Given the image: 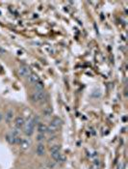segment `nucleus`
Instances as JSON below:
<instances>
[{
    "label": "nucleus",
    "mask_w": 128,
    "mask_h": 169,
    "mask_svg": "<svg viewBox=\"0 0 128 169\" xmlns=\"http://www.w3.org/2000/svg\"><path fill=\"white\" fill-rule=\"evenodd\" d=\"M46 96V94L45 93V91H34V92L30 95V99L33 103H40L42 101V99Z\"/></svg>",
    "instance_id": "1"
},
{
    "label": "nucleus",
    "mask_w": 128,
    "mask_h": 169,
    "mask_svg": "<svg viewBox=\"0 0 128 169\" xmlns=\"http://www.w3.org/2000/svg\"><path fill=\"white\" fill-rule=\"evenodd\" d=\"M34 130H35V124H34L33 118H30L24 125V133L27 136H31L34 133Z\"/></svg>",
    "instance_id": "2"
},
{
    "label": "nucleus",
    "mask_w": 128,
    "mask_h": 169,
    "mask_svg": "<svg viewBox=\"0 0 128 169\" xmlns=\"http://www.w3.org/2000/svg\"><path fill=\"white\" fill-rule=\"evenodd\" d=\"M18 73L20 76H28L29 74H31L32 72H31V69L26 66V65H21L19 68H18Z\"/></svg>",
    "instance_id": "3"
},
{
    "label": "nucleus",
    "mask_w": 128,
    "mask_h": 169,
    "mask_svg": "<svg viewBox=\"0 0 128 169\" xmlns=\"http://www.w3.org/2000/svg\"><path fill=\"white\" fill-rule=\"evenodd\" d=\"M13 116H15V115H13V109H8L5 112V115L3 116V118L5 119V122L7 124H10L13 121Z\"/></svg>",
    "instance_id": "4"
},
{
    "label": "nucleus",
    "mask_w": 128,
    "mask_h": 169,
    "mask_svg": "<svg viewBox=\"0 0 128 169\" xmlns=\"http://www.w3.org/2000/svg\"><path fill=\"white\" fill-rule=\"evenodd\" d=\"M25 119L23 118L22 116H18V117H16V120H15V126L16 128H21L24 127V125H25Z\"/></svg>",
    "instance_id": "5"
},
{
    "label": "nucleus",
    "mask_w": 128,
    "mask_h": 169,
    "mask_svg": "<svg viewBox=\"0 0 128 169\" xmlns=\"http://www.w3.org/2000/svg\"><path fill=\"white\" fill-rule=\"evenodd\" d=\"M36 154L38 155L39 157H42V155L45 154V147L42 143H39L38 145H37Z\"/></svg>",
    "instance_id": "6"
},
{
    "label": "nucleus",
    "mask_w": 128,
    "mask_h": 169,
    "mask_svg": "<svg viewBox=\"0 0 128 169\" xmlns=\"http://www.w3.org/2000/svg\"><path fill=\"white\" fill-rule=\"evenodd\" d=\"M27 79H28V82H29V83L35 84L36 82H38V81L40 80V77H39L38 74L32 73L31 74H29V76H27Z\"/></svg>",
    "instance_id": "7"
},
{
    "label": "nucleus",
    "mask_w": 128,
    "mask_h": 169,
    "mask_svg": "<svg viewBox=\"0 0 128 169\" xmlns=\"http://www.w3.org/2000/svg\"><path fill=\"white\" fill-rule=\"evenodd\" d=\"M16 137L18 136H13V135L11 133H7L6 134V141L8 142L9 144H11V145H13V144H16Z\"/></svg>",
    "instance_id": "8"
},
{
    "label": "nucleus",
    "mask_w": 128,
    "mask_h": 169,
    "mask_svg": "<svg viewBox=\"0 0 128 169\" xmlns=\"http://www.w3.org/2000/svg\"><path fill=\"white\" fill-rule=\"evenodd\" d=\"M19 145H20V148H21L22 150H27V149L31 146V141L28 140V139H22Z\"/></svg>",
    "instance_id": "9"
},
{
    "label": "nucleus",
    "mask_w": 128,
    "mask_h": 169,
    "mask_svg": "<svg viewBox=\"0 0 128 169\" xmlns=\"http://www.w3.org/2000/svg\"><path fill=\"white\" fill-rule=\"evenodd\" d=\"M50 124H52V125H54V126H56L57 128H59V127L62 126L63 121H62V119H61V118H59V117H54Z\"/></svg>",
    "instance_id": "10"
},
{
    "label": "nucleus",
    "mask_w": 128,
    "mask_h": 169,
    "mask_svg": "<svg viewBox=\"0 0 128 169\" xmlns=\"http://www.w3.org/2000/svg\"><path fill=\"white\" fill-rule=\"evenodd\" d=\"M52 112H53V109L50 106H47V107H45L42 110V115L45 117H49L52 115Z\"/></svg>",
    "instance_id": "11"
},
{
    "label": "nucleus",
    "mask_w": 128,
    "mask_h": 169,
    "mask_svg": "<svg viewBox=\"0 0 128 169\" xmlns=\"http://www.w3.org/2000/svg\"><path fill=\"white\" fill-rule=\"evenodd\" d=\"M59 128H57L56 126H54V125L50 124L49 126H47V128H46V133H48L50 134H53L54 133H56L57 130H58Z\"/></svg>",
    "instance_id": "12"
},
{
    "label": "nucleus",
    "mask_w": 128,
    "mask_h": 169,
    "mask_svg": "<svg viewBox=\"0 0 128 169\" xmlns=\"http://www.w3.org/2000/svg\"><path fill=\"white\" fill-rule=\"evenodd\" d=\"M46 128H47V126L43 124V123H40L38 125V131H39V133L45 134L46 133Z\"/></svg>",
    "instance_id": "13"
},
{
    "label": "nucleus",
    "mask_w": 128,
    "mask_h": 169,
    "mask_svg": "<svg viewBox=\"0 0 128 169\" xmlns=\"http://www.w3.org/2000/svg\"><path fill=\"white\" fill-rule=\"evenodd\" d=\"M34 87H35V90L36 91H42L43 88H45V85H43L42 81L39 80L38 82H36L35 84H34Z\"/></svg>",
    "instance_id": "14"
},
{
    "label": "nucleus",
    "mask_w": 128,
    "mask_h": 169,
    "mask_svg": "<svg viewBox=\"0 0 128 169\" xmlns=\"http://www.w3.org/2000/svg\"><path fill=\"white\" fill-rule=\"evenodd\" d=\"M50 155H51L52 158H53V160H55L56 162H58L60 157H61V155H61V153H60V151H58V152H54V153H51Z\"/></svg>",
    "instance_id": "15"
},
{
    "label": "nucleus",
    "mask_w": 128,
    "mask_h": 169,
    "mask_svg": "<svg viewBox=\"0 0 128 169\" xmlns=\"http://www.w3.org/2000/svg\"><path fill=\"white\" fill-rule=\"evenodd\" d=\"M60 145H53V146L50 148V154L54 153V152H58L60 151Z\"/></svg>",
    "instance_id": "16"
},
{
    "label": "nucleus",
    "mask_w": 128,
    "mask_h": 169,
    "mask_svg": "<svg viewBox=\"0 0 128 169\" xmlns=\"http://www.w3.org/2000/svg\"><path fill=\"white\" fill-rule=\"evenodd\" d=\"M19 133H20V130L18 128H13L12 130V131H11V133L13 135V136H18Z\"/></svg>",
    "instance_id": "17"
},
{
    "label": "nucleus",
    "mask_w": 128,
    "mask_h": 169,
    "mask_svg": "<svg viewBox=\"0 0 128 169\" xmlns=\"http://www.w3.org/2000/svg\"><path fill=\"white\" fill-rule=\"evenodd\" d=\"M45 139V134H42V133H39L38 134V136H37V140H38L40 143H42V142Z\"/></svg>",
    "instance_id": "18"
},
{
    "label": "nucleus",
    "mask_w": 128,
    "mask_h": 169,
    "mask_svg": "<svg viewBox=\"0 0 128 169\" xmlns=\"http://www.w3.org/2000/svg\"><path fill=\"white\" fill-rule=\"evenodd\" d=\"M47 168H54V166H55V162H47Z\"/></svg>",
    "instance_id": "19"
},
{
    "label": "nucleus",
    "mask_w": 128,
    "mask_h": 169,
    "mask_svg": "<svg viewBox=\"0 0 128 169\" xmlns=\"http://www.w3.org/2000/svg\"><path fill=\"white\" fill-rule=\"evenodd\" d=\"M5 53H6V50L3 48V47L0 46V56H3V55H5Z\"/></svg>",
    "instance_id": "20"
},
{
    "label": "nucleus",
    "mask_w": 128,
    "mask_h": 169,
    "mask_svg": "<svg viewBox=\"0 0 128 169\" xmlns=\"http://www.w3.org/2000/svg\"><path fill=\"white\" fill-rule=\"evenodd\" d=\"M55 139H56V136H55V135H52V136H50V138L48 139V142H51V141L55 140Z\"/></svg>",
    "instance_id": "21"
},
{
    "label": "nucleus",
    "mask_w": 128,
    "mask_h": 169,
    "mask_svg": "<svg viewBox=\"0 0 128 169\" xmlns=\"http://www.w3.org/2000/svg\"><path fill=\"white\" fill-rule=\"evenodd\" d=\"M119 169H123V164H122V163H120V164L119 165Z\"/></svg>",
    "instance_id": "22"
},
{
    "label": "nucleus",
    "mask_w": 128,
    "mask_h": 169,
    "mask_svg": "<svg viewBox=\"0 0 128 169\" xmlns=\"http://www.w3.org/2000/svg\"><path fill=\"white\" fill-rule=\"evenodd\" d=\"M2 119H3V115H2V113H0V122L2 121Z\"/></svg>",
    "instance_id": "23"
},
{
    "label": "nucleus",
    "mask_w": 128,
    "mask_h": 169,
    "mask_svg": "<svg viewBox=\"0 0 128 169\" xmlns=\"http://www.w3.org/2000/svg\"><path fill=\"white\" fill-rule=\"evenodd\" d=\"M40 169H49V168H47V167H42Z\"/></svg>",
    "instance_id": "24"
}]
</instances>
